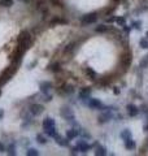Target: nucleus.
<instances>
[{"instance_id":"1","label":"nucleus","mask_w":148,"mask_h":156,"mask_svg":"<svg viewBox=\"0 0 148 156\" xmlns=\"http://www.w3.org/2000/svg\"><path fill=\"white\" fill-rule=\"evenodd\" d=\"M30 44H31V34L29 31L19 33V35L17 37V48L26 52V50Z\"/></svg>"},{"instance_id":"2","label":"nucleus","mask_w":148,"mask_h":156,"mask_svg":"<svg viewBox=\"0 0 148 156\" xmlns=\"http://www.w3.org/2000/svg\"><path fill=\"white\" fill-rule=\"evenodd\" d=\"M96 20H97V13L92 12V13L85 14V16L81 18V23L83 26H87V25H91V23H95Z\"/></svg>"},{"instance_id":"3","label":"nucleus","mask_w":148,"mask_h":156,"mask_svg":"<svg viewBox=\"0 0 148 156\" xmlns=\"http://www.w3.org/2000/svg\"><path fill=\"white\" fill-rule=\"evenodd\" d=\"M131 62H132V55H131V52H125V53H122L121 57H120V64L121 66H123L126 69V68H129L131 65Z\"/></svg>"},{"instance_id":"4","label":"nucleus","mask_w":148,"mask_h":156,"mask_svg":"<svg viewBox=\"0 0 148 156\" xmlns=\"http://www.w3.org/2000/svg\"><path fill=\"white\" fill-rule=\"evenodd\" d=\"M61 116L62 119H65L66 121H69V122H74V120H76V116H74V112L69 108V107H62L61 108Z\"/></svg>"},{"instance_id":"5","label":"nucleus","mask_w":148,"mask_h":156,"mask_svg":"<svg viewBox=\"0 0 148 156\" xmlns=\"http://www.w3.org/2000/svg\"><path fill=\"white\" fill-rule=\"evenodd\" d=\"M88 107H90L91 109H97V111H104V105L99 99H90L88 98V101H87Z\"/></svg>"},{"instance_id":"6","label":"nucleus","mask_w":148,"mask_h":156,"mask_svg":"<svg viewBox=\"0 0 148 156\" xmlns=\"http://www.w3.org/2000/svg\"><path fill=\"white\" fill-rule=\"evenodd\" d=\"M43 111H44V107L42 104H33L30 107V112L34 115V116H39V115H42L43 113Z\"/></svg>"},{"instance_id":"7","label":"nucleus","mask_w":148,"mask_h":156,"mask_svg":"<svg viewBox=\"0 0 148 156\" xmlns=\"http://www.w3.org/2000/svg\"><path fill=\"white\" fill-rule=\"evenodd\" d=\"M52 128H56L55 120L51 119V117H47V119H44L43 120V129L47 130V129H52Z\"/></svg>"},{"instance_id":"8","label":"nucleus","mask_w":148,"mask_h":156,"mask_svg":"<svg viewBox=\"0 0 148 156\" xmlns=\"http://www.w3.org/2000/svg\"><path fill=\"white\" fill-rule=\"evenodd\" d=\"M126 109H127V113H129L130 117H135V116H138V113H139L138 107H135L134 104H127Z\"/></svg>"},{"instance_id":"9","label":"nucleus","mask_w":148,"mask_h":156,"mask_svg":"<svg viewBox=\"0 0 148 156\" xmlns=\"http://www.w3.org/2000/svg\"><path fill=\"white\" fill-rule=\"evenodd\" d=\"M77 147H78V150H79L81 152H87V151L91 148V144L86 143L85 140H79V142L77 143Z\"/></svg>"},{"instance_id":"10","label":"nucleus","mask_w":148,"mask_h":156,"mask_svg":"<svg viewBox=\"0 0 148 156\" xmlns=\"http://www.w3.org/2000/svg\"><path fill=\"white\" fill-rule=\"evenodd\" d=\"M55 142H56L58 146H61V147H66V146L69 144V139H68V138H66V139L62 138V136H60V135L57 134V135L55 136Z\"/></svg>"},{"instance_id":"11","label":"nucleus","mask_w":148,"mask_h":156,"mask_svg":"<svg viewBox=\"0 0 148 156\" xmlns=\"http://www.w3.org/2000/svg\"><path fill=\"white\" fill-rule=\"evenodd\" d=\"M91 95V89L90 87H83V89L79 91V98L81 99H88Z\"/></svg>"},{"instance_id":"12","label":"nucleus","mask_w":148,"mask_h":156,"mask_svg":"<svg viewBox=\"0 0 148 156\" xmlns=\"http://www.w3.org/2000/svg\"><path fill=\"white\" fill-rule=\"evenodd\" d=\"M78 134H79V130H77V129H69V130L66 131V138H68L69 140H72V139H74V138H77Z\"/></svg>"},{"instance_id":"13","label":"nucleus","mask_w":148,"mask_h":156,"mask_svg":"<svg viewBox=\"0 0 148 156\" xmlns=\"http://www.w3.org/2000/svg\"><path fill=\"white\" fill-rule=\"evenodd\" d=\"M39 87H41V91L43 92V94H47V92L52 89V83H51V82H47L46 81V82H42Z\"/></svg>"},{"instance_id":"14","label":"nucleus","mask_w":148,"mask_h":156,"mask_svg":"<svg viewBox=\"0 0 148 156\" xmlns=\"http://www.w3.org/2000/svg\"><path fill=\"white\" fill-rule=\"evenodd\" d=\"M111 119H112V115L109 113V112H107V113H101L97 120H99V122L100 124H104V122H108Z\"/></svg>"},{"instance_id":"15","label":"nucleus","mask_w":148,"mask_h":156,"mask_svg":"<svg viewBox=\"0 0 148 156\" xmlns=\"http://www.w3.org/2000/svg\"><path fill=\"white\" fill-rule=\"evenodd\" d=\"M135 140L132 138H129V139H125V148L126 150H134L135 148Z\"/></svg>"},{"instance_id":"16","label":"nucleus","mask_w":148,"mask_h":156,"mask_svg":"<svg viewBox=\"0 0 148 156\" xmlns=\"http://www.w3.org/2000/svg\"><path fill=\"white\" fill-rule=\"evenodd\" d=\"M86 74L88 76V78L92 81H96V78H97V74H96V72L92 69V68H87L86 69Z\"/></svg>"},{"instance_id":"17","label":"nucleus","mask_w":148,"mask_h":156,"mask_svg":"<svg viewBox=\"0 0 148 156\" xmlns=\"http://www.w3.org/2000/svg\"><path fill=\"white\" fill-rule=\"evenodd\" d=\"M64 23H68V21L61 17H55L51 20V25H64Z\"/></svg>"},{"instance_id":"18","label":"nucleus","mask_w":148,"mask_h":156,"mask_svg":"<svg viewBox=\"0 0 148 156\" xmlns=\"http://www.w3.org/2000/svg\"><path fill=\"white\" fill-rule=\"evenodd\" d=\"M95 155H99V156H105V155H107V150H105V147H103V146L99 144L97 147H96Z\"/></svg>"},{"instance_id":"19","label":"nucleus","mask_w":148,"mask_h":156,"mask_svg":"<svg viewBox=\"0 0 148 156\" xmlns=\"http://www.w3.org/2000/svg\"><path fill=\"white\" fill-rule=\"evenodd\" d=\"M120 136H121L123 140H125V139H129V138H131V131H130L129 129L122 130V131H121V134H120Z\"/></svg>"},{"instance_id":"20","label":"nucleus","mask_w":148,"mask_h":156,"mask_svg":"<svg viewBox=\"0 0 148 156\" xmlns=\"http://www.w3.org/2000/svg\"><path fill=\"white\" fill-rule=\"evenodd\" d=\"M48 70H51V72H53V73L60 72V70H61V65L58 64V62H55V64H52V65L48 66Z\"/></svg>"},{"instance_id":"21","label":"nucleus","mask_w":148,"mask_h":156,"mask_svg":"<svg viewBox=\"0 0 148 156\" xmlns=\"http://www.w3.org/2000/svg\"><path fill=\"white\" fill-rule=\"evenodd\" d=\"M12 5H13V0H0V7L11 8Z\"/></svg>"},{"instance_id":"22","label":"nucleus","mask_w":148,"mask_h":156,"mask_svg":"<svg viewBox=\"0 0 148 156\" xmlns=\"http://www.w3.org/2000/svg\"><path fill=\"white\" fill-rule=\"evenodd\" d=\"M44 133L47 134V136L55 138V136L57 135V130H56V128H52V129H47V130H44Z\"/></svg>"},{"instance_id":"23","label":"nucleus","mask_w":148,"mask_h":156,"mask_svg":"<svg viewBox=\"0 0 148 156\" xmlns=\"http://www.w3.org/2000/svg\"><path fill=\"white\" fill-rule=\"evenodd\" d=\"M108 30H109V26H107V25H99L95 27L96 33H107Z\"/></svg>"},{"instance_id":"24","label":"nucleus","mask_w":148,"mask_h":156,"mask_svg":"<svg viewBox=\"0 0 148 156\" xmlns=\"http://www.w3.org/2000/svg\"><path fill=\"white\" fill-rule=\"evenodd\" d=\"M74 50H76V43H69V44L65 47V52L66 53H70V52H73Z\"/></svg>"},{"instance_id":"25","label":"nucleus","mask_w":148,"mask_h":156,"mask_svg":"<svg viewBox=\"0 0 148 156\" xmlns=\"http://www.w3.org/2000/svg\"><path fill=\"white\" fill-rule=\"evenodd\" d=\"M5 151L9 154V155H16V147H14V144H9L8 146V148H5Z\"/></svg>"},{"instance_id":"26","label":"nucleus","mask_w":148,"mask_h":156,"mask_svg":"<svg viewBox=\"0 0 148 156\" xmlns=\"http://www.w3.org/2000/svg\"><path fill=\"white\" fill-rule=\"evenodd\" d=\"M37 139H38V142L41 143V144H46L47 143V138L43 134H38L37 135Z\"/></svg>"},{"instance_id":"27","label":"nucleus","mask_w":148,"mask_h":156,"mask_svg":"<svg viewBox=\"0 0 148 156\" xmlns=\"http://www.w3.org/2000/svg\"><path fill=\"white\" fill-rule=\"evenodd\" d=\"M26 155H27V156H38L39 152H38L35 148H30V150H27V151H26Z\"/></svg>"},{"instance_id":"28","label":"nucleus","mask_w":148,"mask_h":156,"mask_svg":"<svg viewBox=\"0 0 148 156\" xmlns=\"http://www.w3.org/2000/svg\"><path fill=\"white\" fill-rule=\"evenodd\" d=\"M139 44H140L142 48L147 50V48H148V41H147V39H144V38H142V39H140V42H139Z\"/></svg>"},{"instance_id":"29","label":"nucleus","mask_w":148,"mask_h":156,"mask_svg":"<svg viewBox=\"0 0 148 156\" xmlns=\"http://www.w3.org/2000/svg\"><path fill=\"white\" fill-rule=\"evenodd\" d=\"M148 66V55L144 56V58L140 61V68H147Z\"/></svg>"},{"instance_id":"30","label":"nucleus","mask_w":148,"mask_h":156,"mask_svg":"<svg viewBox=\"0 0 148 156\" xmlns=\"http://www.w3.org/2000/svg\"><path fill=\"white\" fill-rule=\"evenodd\" d=\"M73 91H74L73 86H65L64 87V92H65V94H72Z\"/></svg>"},{"instance_id":"31","label":"nucleus","mask_w":148,"mask_h":156,"mask_svg":"<svg viewBox=\"0 0 148 156\" xmlns=\"http://www.w3.org/2000/svg\"><path fill=\"white\" fill-rule=\"evenodd\" d=\"M44 4H46V0H37V2H35V7L37 8H42Z\"/></svg>"},{"instance_id":"32","label":"nucleus","mask_w":148,"mask_h":156,"mask_svg":"<svg viewBox=\"0 0 148 156\" xmlns=\"http://www.w3.org/2000/svg\"><path fill=\"white\" fill-rule=\"evenodd\" d=\"M116 21H117L118 25H125V18H117Z\"/></svg>"},{"instance_id":"33","label":"nucleus","mask_w":148,"mask_h":156,"mask_svg":"<svg viewBox=\"0 0 148 156\" xmlns=\"http://www.w3.org/2000/svg\"><path fill=\"white\" fill-rule=\"evenodd\" d=\"M43 100H44V101H51V100H52V96L46 94V96H44V99H43Z\"/></svg>"},{"instance_id":"34","label":"nucleus","mask_w":148,"mask_h":156,"mask_svg":"<svg viewBox=\"0 0 148 156\" xmlns=\"http://www.w3.org/2000/svg\"><path fill=\"white\" fill-rule=\"evenodd\" d=\"M0 152H5V146L0 142Z\"/></svg>"},{"instance_id":"35","label":"nucleus","mask_w":148,"mask_h":156,"mask_svg":"<svg viewBox=\"0 0 148 156\" xmlns=\"http://www.w3.org/2000/svg\"><path fill=\"white\" fill-rule=\"evenodd\" d=\"M78 151H79V150H78V147H74V148L72 150V154H73V155H76V154L78 152Z\"/></svg>"},{"instance_id":"36","label":"nucleus","mask_w":148,"mask_h":156,"mask_svg":"<svg viewBox=\"0 0 148 156\" xmlns=\"http://www.w3.org/2000/svg\"><path fill=\"white\" fill-rule=\"evenodd\" d=\"M120 92H121V91L118 90V89H115V94H116V95H118V94H120Z\"/></svg>"},{"instance_id":"37","label":"nucleus","mask_w":148,"mask_h":156,"mask_svg":"<svg viewBox=\"0 0 148 156\" xmlns=\"http://www.w3.org/2000/svg\"><path fill=\"white\" fill-rule=\"evenodd\" d=\"M21 2H22V3H30L31 0H21Z\"/></svg>"},{"instance_id":"38","label":"nucleus","mask_w":148,"mask_h":156,"mask_svg":"<svg viewBox=\"0 0 148 156\" xmlns=\"http://www.w3.org/2000/svg\"><path fill=\"white\" fill-rule=\"evenodd\" d=\"M144 131H148V124L144 126Z\"/></svg>"},{"instance_id":"39","label":"nucleus","mask_w":148,"mask_h":156,"mask_svg":"<svg viewBox=\"0 0 148 156\" xmlns=\"http://www.w3.org/2000/svg\"><path fill=\"white\" fill-rule=\"evenodd\" d=\"M112 2H115V3H118V2H120V0H112Z\"/></svg>"},{"instance_id":"40","label":"nucleus","mask_w":148,"mask_h":156,"mask_svg":"<svg viewBox=\"0 0 148 156\" xmlns=\"http://www.w3.org/2000/svg\"><path fill=\"white\" fill-rule=\"evenodd\" d=\"M0 95H2V90H0Z\"/></svg>"},{"instance_id":"41","label":"nucleus","mask_w":148,"mask_h":156,"mask_svg":"<svg viewBox=\"0 0 148 156\" xmlns=\"http://www.w3.org/2000/svg\"><path fill=\"white\" fill-rule=\"evenodd\" d=\"M147 38H148V31H147Z\"/></svg>"}]
</instances>
